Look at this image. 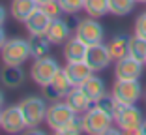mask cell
Returning a JSON list of instances; mask_svg holds the SVG:
<instances>
[{"label": "cell", "mask_w": 146, "mask_h": 135, "mask_svg": "<svg viewBox=\"0 0 146 135\" xmlns=\"http://www.w3.org/2000/svg\"><path fill=\"white\" fill-rule=\"evenodd\" d=\"M86 49L88 45L82 43L77 36L69 38L68 41L64 43V58L68 62H77V60H84V55H86Z\"/></svg>", "instance_id": "obj_17"}, {"label": "cell", "mask_w": 146, "mask_h": 135, "mask_svg": "<svg viewBox=\"0 0 146 135\" xmlns=\"http://www.w3.org/2000/svg\"><path fill=\"white\" fill-rule=\"evenodd\" d=\"M36 8H38L36 0H13L11 2V15H13V19L25 23L32 15V11Z\"/></svg>", "instance_id": "obj_21"}, {"label": "cell", "mask_w": 146, "mask_h": 135, "mask_svg": "<svg viewBox=\"0 0 146 135\" xmlns=\"http://www.w3.org/2000/svg\"><path fill=\"white\" fill-rule=\"evenodd\" d=\"M6 41H8V39H6V32H4V28L0 26V51H2V47H4Z\"/></svg>", "instance_id": "obj_31"}, {"label": "cell", "mask_w": 146, "mask_h": 135, "mask_svg": "<svg viewBox=\"0 0 146 135\" xmlns=\"http://www.w3.org/2000/svg\"><path fill=\"white\" fill-rule=\"evenodd\" d=\"M38 2V6H43V4H47V2H51V0H36Z\"/></svg>", "instance_id": "obj_34"}, {"label": "cell", "mask_w": 146, "mask_h": 135, "mask_svg": "<svg viewBox=\"0 0 146 135\" xmlns=\"http://www.w3.org/2000/svg\"><path fill=\"white\" fill-rule=\"evenodd\" d=\"M127 41H129V38H125V36H114V38L111 39L107 43V49H109V53H111V58L112 60H120V58H124V57H127Z\"/></svg>", "instance_id": "obj_22"}, {"label": "cell", "mask_w": 146, "mask_h": 135, "mask_svg": "<svg viewBox=\"0 0 146 135\" xmlns=\"http://www.w3.org/2000/svg\"><path fill=\"white\" fill-rule=\"evenodd\" d=\"M51 21L52 19L41 9V6H38V8L32 11L30 17L25 21V25H26V30L30 32V34H45L49 25H51Z\"/></svg>", "instance_id": "obj_16"}, {"label": "cell", "mask_w": 146, "mask_h": 135, "mask_svg": "<svg viewBox=\"0 0 146 135\" xmlns=\"http://www.w3.org/2000/svg\"><path fill=\"white\" fill-rule=\"evenodd\" d=\"M64 71H66V75L69 77V81H71L73 86H81V84L84 83L86 79H88L92 73H94V71L90 70V66L86 64L84 60L68 62V64L64 66Z\"/></svg>", "instance_id": "obj_13"}, {"label": "cell", "mask_w": 146, "mask_h": 135, "mask_svg": "<svg viewBox=\"0 0 146 135\" xmlns=\"http://www.w3.org/2000/svg\"><path fill=\"white\" fill-rule=\"evenodd\" d=\"M28 45H30V55L34 58H43L49 57V51H51V39L45 34H32V38L28 39Z\"/></svg>", "instance_id": "obj_20"}, {"label": "cell", "mask_w": 146, "mask_h": 135, "mask_svg": "<svg viewBox=\"0 0 146 135\" xmlns=\"http://www.w3.org/2000/svg\"><path fill=\"white\" fill-rule=\"evenodd\" d=\"M75 116V113L71 111L66 101H58V103H52L47 109V114H45V122L52 128V130H60L66 122H69L71 118Z\"/></svg>", "instance_id": "obj_9"}, {"label": "cell", "mask_w": 146, "mask_h": 135, "mask_svg": "<svg viewBox=\"0 0 146 135\" xmlns=\"http://www.w3.org/2000/svg\"><path fill=\"white\" fill-rule=\"evenodd\" d=\"M79 88H81L86 96L90 98L92 103H96V101L103 96V94H107V92H105V83H103V79L98 77V75H94V73L86 79V81H84V83H82Z\"/></svg>", "instance_id": "obj_18"}, {"label": "cell", "mask_w": 146, "mask_h": 135, "mask_svg": "<svg viewBox=\"0 0 146 135\" xmlns=\"http://www.w3.org/2000/svg\"><path fill=\"white\" fill-rule=\"evenodd\" d=\"M127 55L129 57L137 58V60L144 62L146 60V39L141 36H131L127 41Z\"/></svg>", "instance_id": "obj_23"}, {"label": "cell", "mask_w": 146, "mask_h": 135, "mask_svg": "<svg viewBox=\"0 0 146 135\" xmlns=\"http://www.w3.org/2000/svg\"><path fill=\"white\" fill-rule=\"evenodd\" d=\"M94 105L99 107V109H103L105 113H109V114H114L116 107H118V101H116V98L112 96V94H111V96H109V94H103V96L99 98Z\"/></svg>", "instance_id": "obj_27"}, {"label": "cell", "mask_w": 146, "mask_h": 135, "mask_svg": "<svg viewBox=\"0 0 146 135\" xmlns=\"http://www.w3.org/2000/svg\"><path fill=\"white\" fill-rule=\"evenodd\" d=\"M137 2H142V4H144V2H146V0H137Z\"/></svg>", "instance_id": "obj_37"}, {"label": "cell", "mask_w": 146, "mask_h": 135, "mask_svg": "<svg viewBox=\"0 0 146 135\" xmlns=\"http://www.w3.org/2000/svg\"><path fill=\"white\" fill-rule=\"evenodd\" d=\"M144 66H146V60H144Z\"/></svg>", "instance_id": "obj_40"}, {"label": "cell", "mask_w": 146, "mask_h": 135, "mask_svg": "<svg viewBox=\"0 0 146 135\" xmlns=\"http://www.w3.org/2000/svg\"><path fill=\"white\" fill-rule=\"evenodd\" d=\"M0 128H4V131H8V133H19V131H23V128H26L25 116H23V111L19 105H11L2 111Z\"/></svg>", "instance_id": "obj_12"}, {"label": "cell", "mask_w": 146, "mask_h": 135, "mask_svg": "<svg viewBox=\"0 0 146 135\" xmlns=\"http://www.w3.org/2000/svg\"><path fill=\"white\" fill-rule=\"evenodd\" d=\"M0 120H2V111H0Z\"/></svg>", "instance_id": "obj_38"}, {"label": "cell", "mask_w": 146, "mask_h": 135, "mask_svg": "<svg viewBox=\"0 0 146 135\" xmlns=\"http://www.w3.org/2000/svg\"><path fill=\"white\" fill-rule=\"evenodd\" d=\"M58 70H60V66L54 58L43 57V58H36V62L32 64L30 75L39 86H45V84H49V81L54 77V73Z\"/></svg>", "instance_id": "obj_7"}, {"label": "cell", "mask_w": 146, "mask_h": 135, "mask_svg": "<svg viewBox=\"0 0 146 135\" xmlns=\"http://www.w3.org/2000/svg\"><path fill=\"white\" fill-rule=\"evenodd\" d=\"M144 62L137 60L133 57H124L120 60H116L114 66V77L116 79H141Z\"/></svg>", "instance_id": "obj_11"}, {"label": "cell", "mask_w": 146, "mask_h": 135, "mask_svg": "<svg viewBox=\"0 0 146 135\" xmlns=\"http://www.w3.org/2000/svg\"><path fill=\"white\" fill-rule=\"evenodd\" d=\"M41 9L47 13L51 19H58L60 13H62V8H60V4H58V0H51V2H47V4H43Z\"/></svg>", "instance_id": "obj_29"}, {"label": "cell", "mask_w": 146, "mask_h": 135, "mask_svg": "<svg viewBox=\"0 0 146 135\" xmlns=\"http://www.w3.org/2000/svg\"><path fill=\"white\" fill-rule=\"evenodd\" d=\"M144 100H146V92H144Z\"/></svg>", "instance_id": "obj_39"}, {"label": "cell", "mask_w": 146, "mask_h": 135, "mask_svg": "<svg viewBox=\"0 0 146 135\" xmlns=\"http://www.w3.org/2000/svg\"><path fill=\"white\" fill-rule=\"evenodd\" d=\"M82 9L88 13V17L101 19L109 13V0H84Z\"/></svg>", "instance_id": "obj_24"}, {"label": "cell", "mask_w": 146, "mask_h": 135, "mask_svg": "<svg viewBox=\"0 0 146 135\" xmlns=\"http://www.w3.org/2000/svg\"><path fill=\"white\" fill-rule=\"evenodd\" d=\"M69 34H71V28H69V25L64 21V19H52L51 25H49L47 32H45V36H47L49 39H51V43L54 45H62L66 43L69 39Z\"/></svg>", "instance_id": "obj_15"}, {"label": "cell", "mask_w": 146, "mask_h": 135, "mask_svg": "<svg viewBox=\"0 0 146 135\" xmlns=\"http://www.w3.org/2000/svg\"><path fill=\"white\" fill-rule=\"evenodd\" d=\"M112 116H114V122L120 128V131H124L127 135H144V131H142L144 116H142V111L135 103L133 105L118 103Z\"/></svg>", "instance_id": "obj_1"}, {"label": "cell", "mask_w": 146, "mask_h": 135, "mask_svg": "<svg viewBox=\"0 0 146 135\" xmlns=\"http://www.w3.org/2000/svg\"><path fill=\"white\" fill-rule=\"evenodd\" d=\"M84 131V128H82V118H79L77 114L69 120V122H66L64 126L60 128V130H56V133L60 135H79Z\"/></svg>", "instance_id": "obj_26"}, {"label": "cell", "mask_w": 146, "mask_h": 135, "mask_svg": "<svg viewBox=\"0 0 146 135\" xmlns=\"http://www.w3.org/2000/svg\"><path fill=\"white\" fill-rule=\"evenodd\" d=\"M112 122H114V116L96 105L82 114V128L90 135H107V131L112 128Z\"/></svg>", "instance_id": "obj_2"}, {"label": "cell", "mask_w": 146, "mask_h": 135, "mask_svg": "<svg viewBox=\"0 0 146 135\" xmlns=\"http://www.w3.org/2000/svg\"><path fill=\"white\" fill-rule=\"evenodd\" d=\"M30 55V45L25 39H8L2 47V62L9 66H21L28 60Z\"/></svg>", "instance_id": "obj_4"}, {"label": "cell", "mask_w": 146, "mask_h": 135, "mask_svg": "<svg viewBox=\"0 0 146 135\" xmlns=\"http://www.w3.org/2000/svg\"><path fill=\"white\" fill-rule=\"evenodd\" d=\"M0 81L4 83V86L8 88H17L25 81V73H23L21 66H9L6 64L0 71Z\"/></svg>", "instance_id": "obj_19"}, {"label": "cell", "mask_w": 146, "mask_h": 135, "mask_svg": "<svg viewBox=\"0 0 146 135\" xmlns=\"http://www.w3.org/2000/svg\"><path fill=\"white\" fill-rule=\"evenodd\" d=\"M84 62L90 66V70L96 73V71L105 70L112 62V58H111V53H109L107 45L98 43V45H88L86 55H84Z\"/></svg>", "instance_id": "obj_8"}, {"label": "cell", "mask_w": 146, "mask_h": 135, "mask_svg": "<svg viewBox=\"0 0 146 135\" xmlns=\"http://www.w3.org/2000/svg\"><path fill=\"white\" fill-rule=\"evenodd\" d=\"M111 94L116 98L118 103L133 105L142 96V84L139 83V79H116Z\"/></svg>", "instance_id": "obj_3"}, {"label": "cell", "mask_w": 146, "mask_h": 135, "mask_svg": "<svg viewBox=\"0 0 146 135\" xmlns=\"http://www.w3.org/2000/svg\"><path fill=\"white\" fill-rule=\"evenodd\" d=\"M4 21H6V9L4 6H0V26H4Z\"/></svg>", "instance_id": "obj_32"}, {"label": "cell", "mask_w": 146, "mask_h": 135, "mask_svg": "<svg viewBox=\"0 0 146 135\" xmlns=\"http://www.w3.org/2000/svg\"><path fill=\"white\" fill-rule=\"evenodd\" d=\"M75 36L86 45H98V43H103L105 30L101 26V23H98L94 17H88V19H81L77 23Z\"/></svg>", "instance_id": "obj_6"}, {"label": "cell", "mask_w": 146, "mask_h": 135, "mask_svg": "<svg viewBox=\"0 0 146 135\" xmlns=\"http://www.w3.org/2000/svg\"><path fill=\"white\" fill-rule=\"evenodd\" d=\"M4 105V94H2V90H0V107Z\"/></svg>", "instance_id": "obj_35"}, {"label": "cell", "mask_w": 146, "mask_h": 135, "mask_svg": "<svg viewBox=\"0 0 146 135\" xmlns=\"http://www.w3.org/2000/svg\"><path fill=\"white\" fill-rule=\"evenodd\" d=\"M142 131H144V135H146V120L142 122Z\"/></svg>", "instance_id": "obj_36"}, {"label": "cell", "mask_w": 146, "mask_h": 135, "mask_svg": "<svg viewBox=\"0 0 146 135\" xmlns=\"http://www.w3.org/2000/svg\"><path fill=\"white\" fill-rule=\"evenodd\" d=\"M23 111V116H25V124L26 128H36L45 120V114H47V105L41 98H25V100L19 103Z\"/></svg>", "instance_id": "obj_5"}, {"label": "cell", "mask_w": 146, "mask_h": 135, "mask_svg": "<svg viewBox=\"0 0 146 135\" xmlns=\"http://www.w3.org/2000/svg\"><path fill=\"white\" fill-rule=\"evenodd\" d=\"M135 34L146 39V11H142L137 19H135Z\"/></svg>", "instance_id": "obj_30"}, {"label": "cell", "mask_w": 146, "mask_h": 135, "mask_svg": "<svg viewBox=\"0 0 146 135\" xmlns=\"http://www.w3.org/2000/svg\"><path fill=\"white\" fill-rule=\"evenodd\" d=\"M28 135H43V131L36 130V128H30V130H28Z\"/></svg>", "instance_id": "obj_33"}, {"label": "cell", "mask_w": 146, "mask_h": 135, "mask_svg": "<svg viewBox=\"0 0 146 135\" xmlns=\"http://www.w3.org/2000/svg\"><path fill=\"white\" fill-rule=\"evenodd\" d=\"M137 0H109V13L116 17H125L133 11Z\"/></svg>", "instance_id": "obj_25"}, {"label": "cell", "mask_w": 146, "mask_h": 135, "mask_svg": "<svg viewBox=\"0 0 146 135\" xmlns=\"http://www.w3.org/2000/svg\"><path fill=\"white\" fill-rule=\"evenodd\" d=\"M66 103L71 107V111L75 114H84L86 111L92 107V100L86 96L79 86H73L71 90L68 92V96H66Z\"/></svg>", "instance_id": "obj_14"}, {"label": "cell", "mask_w": 146, "mask_h": 135, "mask_svg": "<svg viewBox=\"0 0 146 135\" xmlns=\"http://www.w3.org/2000/svg\"><path fill=\"white\" fill-rule=\"evenodd\" d=\"M43 88H45V96L47 98L58 100V98L68 96V92L73 88V84H71V81H69V77L66 75V71L60 68V70L54 73V77L49 81V84H45Z\"/></svg>", "instance_id": "obj_10"}, {"label": "cell", "mask_w": 146, "mask_h": 135, "mask_svg": "<svg viewBox=\"0 0 146 135\" xmlns=\"http://www.w3.org/2000/svg\"><path fill=\"white\" fill-rule=\"evenodd\" d=\"M58 4L64 13H77L79 9H82L84 0H58Z\"/></svg>", "instance_id": "obj_28"}]
</instances>
